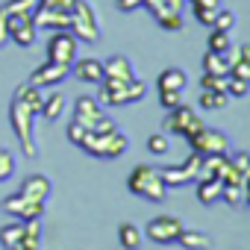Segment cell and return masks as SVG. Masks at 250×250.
I'll use <instances>...</instances> for the list:
<instances>
[{
  "label": "cell",
  "mask_w": 250,
  "mask_h": 250,
  "mask_svg": "<svg viewBox=\"0 0 250 250\" xmlns=\"http://www.w3.org/2000/svg\"><path fill=\"white\" fill-rule=\"evenodd\" d=\"M42 103H44L42 88H36L30 83L18 85L15 94H12V103H9V124H12V133L18 136L21 153L27 159L39 156V145H36V136H33V124H36V115L42 112Z\"/></svg>",
  "instance_id": "cell-1"
},
{
  "label": "cell",
  "mask_w": 250,
  "mask_h": 250,
  "mask_svg": "<svg viewBox=\"0 0 250 250\" xmlns=\"http://www.w3.org/2000/svg\"><path fill=\"white\" fill-rule=\"evenodd\" d=\"M145 97H147V85H145L139 77L130 80V83H121V80H100V94H97L100 106L118 109V106L139 103V100H145Z\"/></svg>",
  "instance_id": "cell-2"
},
{
  "label": "cell",
  "mask_w": 250,
  "mask_h": 250,
  "mask_svg": "<svg viewBox=\"0 0 250 250\" xmlns=\"http://www.w3.org/2000/svg\"><path fill=\"white\" fill-rule=\"evenodd\" d=\"M127 188H130V194L145 197L147 203H162L168 194V186L162 183L159 168H153V165H136L127 177Z\"/></svg>",
  "instance_id": "cell-3"
},
{
  "label": "cell",
  "mask_w": 250,
  "mask_h": 250,
  "mask_svg": "<svg viewBox=\"0 0 250 250\" xmlns=\"http://www.w3.org/2000/svg\"><path fill=\"white\" fill-rule=\"evenodd\" d=\"M80 147L88 156H94V159H118V156L127 153L130 142H127V136L118 133V130H112V133H85Z\"/></svg>",
  "instance_id": "cell-4"
},
{
  "label": "cell",
  "mask_w": 250,
  "mask_h": 250,
  "mask_svg": "<svg viewBox=\"0 0 250 250\" xmlns=\"http://www.w3.org/2000/svg\"><path fill=\"white\" fill-rule=\"evenodd\" d=\"M71 36L77 42H85V44H97L100 42V21H97V12L91 3L85 0H77L74 9H71V24H68Z\"/></svg>",
  "instance_id": "cell-5"
},
{
  "label": "cell",
  "mask_w": 250,
  "mask_h": 250,
  "mask_svg": "<svg viewBox=\"0 0 250 250\" xmlns=\"http://www.w3.org/2000/svg\"><path fill=\"white\" fill-rule=\"evenodd\" d=\"M200 127H203V115H200L197 109L186 106V103L168 109V118L162 121V133H168V136H183V139H191Z\"/></svg>",
  "instance_id": "cell-6"
},
{
  "label": "cell",
  "mask_w": 250,
  "mask_h": 250,
  "mask_svg": "<svg viewBox=\"0 0 250 250\" xmlns=\"http://www.w3.org/2000/svg\"><path fill=\"white\" fill-rule=\"evenodd\" d=\"M188 145H191V150L197 153V156H206V153H229V139H227V133H221V130H215V127H203L188 139Z\"/></svg>",
  "instance_id": "cell-7"
},
{
  "label": "cell",
  "mask_w": 250,
  "mask_h": 250,
  "mask_svg": "<svg viewBox=\"0 0 250 250\" xmlns=\"http://www.w3.org/2000/svg\"><path fill=\"white\" fill-rule=\"evenodd\" d=\"M77 50H80V42L71 36V30H56L47 42V62L71 68V62L77 59Z\"/></svg>",
  "instance_id": "cell-8"
},
{
  "label": "cell",
  "mask_w": 250,
  "mask_h": 250,
  "mask_svg": "<svg viewBox=\"0 0 250 250\" xmlns=\"http://www.w3.org/2000/svg\"><path fill=\"white\" fill-rule=\"evenodd\" d=\"M197 162L200 156L191 150L180 165H168V168H159V177L168 188H180V186H188V183H197Z\"/></svg>",
  "instance_id": "cell-9"
},
{
  "label": "cell",
  "mask_w": 250,
  "mask_h": 250,
  "mask_svg": "<svg viewBox=\"0 0 250 250\" xmlns=\"http://www.w3.org/2000/svg\"><path fill=\"white\" fill-rule=\"evenodd\" d=\"M180 232H183V221L174 215H156L145 227V238H150L153 244H177Z\"/></svg>",
  "instance_id": "cell-10"
},
{
  "label": "cell",
  "mask_w": 250,
  "mask_h": 250,
  "mask_svg": "<svg viewBox=\"0 0 250 250\" xmlns=\"http://www.w3.org/2000/svg\"><path fill=\"white\" fill-rule=\"evenodd\" d=\"M3 212L6 215H12L15 221H42V215H44V203L42 200H30V197H24V194H9L6 200H3Z\"/></svg>",
  "instance_id": "cell-11"
},
{
  "label": "cell",
  "mask_w": 250,
  "mask_h": 250,
  "mask_svg": "<svg viewBox=\"0 0 250 250\" xmlns=\"http://www.w3.org/2000/svg\"><path fill=\"white\" fill-rule=\"evenodd\" d=\"M33 24H36L39 30H50V33H56V30H68V24H71V12H62V9H50V6H39V3H36Z\"/></svg>",
  "instance_id": "cell-12"
},
{
  "label": "cell",
  "mask_w": 250,
  "mask_h": 250,
  "mask_svg": "<svg viewBox=\"0 0 250 250\" xmlns=\"http://www.w3.org/2000/svg\"><path fill=\"white\" fill-rule=\"evenodd\" d=\"M71 74L68 65H56V62H42L33 74H30V85L36 88H47V85H59L65 77Z\"/></svg>",
  "instance_id": "cell-13"
},
{
  "label": "cell",
  "mask_w": 250,
  "mask_h": 250,
  "mask_svg": "<svg viewBox=\"0 0 250 250\" xmlns=\"http://www.w3.org/2000/svg\"><path fill=\"white\" fill-rule=\"evenodd\" d=\"M100 115H103V106H100V100H97V97L80 94V97L74 100V118H71V121L83 124L85 130H91V127H94V121H97Z\"/></svg>",
  "instance_id": "cell-14"
},
{
  "label": "cell",
  "mask_w": 250,
  "mask_h": 250,
  "mask_svg": "<svg viewBox=\"0 0 250 250\" xmlns=\"http://www.w3.org/2000/svg\"><path fill=\"white\" fill-rule=\"evenodd\" d=\"M71 74H74L80 83H85V85H100V80H103V62L94 59V56L74 59V62H71Z\"/></svg>",
  "instance_id": "cell-15"
},
{
  "label": "cell",
  "mask_w": 250,
  "mask_h": 250,
  "mask_svg": "<svg viewBox=\"0 0 250 250\" xmlns=\"http://www.w3.org/2000/svg\"><path fill=\"white\" fill-rule=\"evenodd\" d=\"M103 80L130 83V80H136V68H133V62L124 56V53H115V56L103 59Z\"/></svg>",
  "instance_id": "cell-16"
},
{
  "label": "cell",
  "mask_w": 250,
  "mask_h": 250,
  "mask_svg": "<svg viewBox=\"0 0 250 250\" xmlns=\"http://www.w3.org/2000/svg\"><path fill=\"white\" fill-rule=\"evenodd\" d=\"M50 191H53V183L44 174H30L27 180H21V188H18V194H24L30 200H42V203H47Z\"/></svg>",
  "instance_id": "cell-17"
},
{
  "label": "cell",
  "mask_w": 250,
  "mask_h": 250,
  "mask_svg": "<svg viewBox=\"0 0 250 250\" xmlns=\"http://www.w3.org/2000/svg\"><path fill=\"white\" fill-rule=\"evenodd\" d=\"M36 36H39V27L30 21H18V24H9V42H15L18 47H33L36 44Z\"/></svg>",
  "instance_id": "cell-18"
},
{
  "label": "cell",
  "mask_w": 250,
  "mask_h": 250,
  "mask_svg": "<svg viewBox=\"0 0 250 250\" xmlns=\"http://www.w3.org/2000/svg\"><path fill=\"white\" fill-rule=\"evenodd\" d=\"M188 77L183 68H165L156 80V91H186Z\"/></svg>",
  "instance_id": "cell-19"
},
{
  "label": "cell",
  "mask_w": 250,
  "mask_h": 250,
  "mask_svg": "<svg viewBox=\"0 0 250 250\" xmlns=\"http://www.w3.org/2000/svg\"><path fill=\"white\" fill-rule=\"evenodd\" d=\"M6 12V21L9 24H18V21H30L33 12H36V0H6L3 6H0Z\"/></svg>",
  "instance_id": "cell-20"
},
{
  "label": "cell",
  "mask_w": 250,
  "mask_h": 250,
  "mask_svg": "<svg viewBox=\"0 0 250 250\" xmlns=\"http://www.w3.org/2000/svg\"><path fill=\"white\" fill-rule=\"evenodd\" d=\"M177 244H180L183 250H212L215 241H212V235H206V232H200V229H186V227H183Z\"/></svg>",
  "instance_id": "cell-21"
},
{
  "label": "cell",
  "mask_w": 250,
  "mask_h": 250,
  "mask_svg": "<svg viewBox=\"0 0 250 250\" xmlns=\"http://www.w3.org/2000/svg\"><path fill=\"white\" fill-rule=\"evenodd\" d=\"M194 188H197V200H200L203 206L221 203V188H224V183H221L218 177H212V180H197Z\"/></svg>",
  "instance_id": "cell-22"
},
{
  "label": "cell",
  "mask_w": 250,
  "mask_h": 250,
  "mask_svg": "<svg viewBox=\"0 0 250 250\" xmlns=\"http://www.w3.org/2000/svg\"><path fill=\"white\" fill-rule=\"evenodd\" d=\"M229 65H232V56H224V53H212V50H206V53H203V74L229 77Z\"/></svg>",
  "instance_id": "cell-23"
},
{
  "label": "cell",
  "mask_w": 250,
  "mask_h": 250,
  "mask_svg": "<svg viewBox=\"0 0 250 250\" xmlns=\"http://www.w3.org/2000/svg\"><path fill=\"white\" fill-rule=\"evenodd\" d=\"M142 241H145V232L136 224H121L118 227V244L124 250H142Z\"/></svg>",
  "instance_id": "cell-24"
},
{
  "label": "cell",
  "mask_w": 250,
  "mask_h": 250,
  "mask_svg": "<svg viewBox=\"0 0 250 250\" xmlns=\"http://www.w3.org/2000/svg\"><path fill=\"white\" fill-rule=\"evenodd\" d=\"M21 238H24V221H12V224H6V227H0V244H3L6 250L18 247Z\"/></svg>",
  "instance_id": "cell-25"
},
{
  "label": "cell",
  "mask_w": 250,
  "mask_h": 250,
  "mask_svg": "<svg viewBox=\"0 0 250 250\" xmlns=\"http://www.w3.org/2000/svg\"><path fill=\"white\" fill-rule=\"evenodd\" d=\"M206 50H212V53H224V56H232V50H235L232 36H229V33H221V30H212V33H209V47H206Z\"/></svg>",
  "instance_id": "cell-26"
},
{
  "label": "cell",
  "mask_w": 250,
  "mask_h": 250,
  "mask_svg": "<svg viewBox=\"0 0 250 250\" xmlns=\"http://www.w3.org/2000/svg\"><path fill=\"white\" fill-rule=\"evenodd\" d=\"M227 100H229V94L200 88V100H197V106H200V109H206V112H218V109H227Z\"/></svg>",
  "instance_id": "cell-27"
},
{
  "label": "cell",
  "mask_w": 250,
  "mask_h": 250,
  "mask_svg": "<svg viewBox=\"0 0 250 250\" xmlns=\"http://www.w3.org/2000/svg\"><path fill=\"white\" fill-rule=\"evenodd\" d=\"M62 109H65V94L62 91H53L50 97H44L39 115H44L47 121H56V118H62Z\"/></svg>",
  "instance_id": "cell-28"
},
{
  "label": "cell",
  "mask_w": 250,
  "mask_h": 250,
  "mask_svg": "<svg viewBox=\"0 0 250 250\" xmlns=\"http://www.w3.org/2000/svg\"><path fill=\"white\" fill-rule=\"evenodd\" d=\"M21 247H27V250H39V247H42V224H39V221H24Z\"/></svg>",
  "instance_id": "cell-29"
},
{
  "label": "cell",
  "mask_w": 250,
  "mask_h": 250,
  "mask_svg": "<svg viewBox=\"0 0 250 250\" xmlns=\"http://www.w3.org/2000/svg\"><path fill=\"white\" fill-rule=\"evenodd\" d=\"M221 200L229 203V206H244L247 203V186H224Z\"/></svg>",
  "instance_id": "cell-30"
},
{
  "label": "cell",
  "mask_w": 250,
  "mask_h": 250,
  "mask_svg": "<svg viewBox=\"0 0 250 250\" xmlns=\"http://www.w3.org/2000/svg\"><path fill=\"white\" fill-rule=\"evenodd\" d=\"M147 150H150L153 156H165V153L171 150L168 133H150V136H147Z\"/></svg>",
  "instance_id": "cell-31"
},
{
  "label": "cell",
  "mask_w": 250,
  "mask_h": 250,
  "mask_svg": "<svg viewBox=\"0 0 250 250\" xmlns=\"http://www.w3.org/2000/svg\"><path fill=\"white\" fill-rule=\"evenodd\" d=\"M232 27H235V12H229V9H218V15H215V21H212V27H209V30L232 33Z\"/></svg>",
  "instance_id": "cell-32"
},
{
  "label": "cell",
  "mask_w": 250,
  "mask_h": 250,
  "mask_svg": "<svg viewBox=\"0 0 250 250\" xmlns=\"http://www.w3.org/2000/svg\"><path fill=\"white\" fill-rule=\"evenodd\" d=\"M227 80H229V77L203 74V77H200V85H203V88H209V91H221V94H227Z\"/></svg>",
  "instance_id": "cell-33"
},
{
  "label": "cell",
  "mask_w": 250,
  "mask_h": 250,
  "mask_svg": "<svg viewBox=\"0 0 250 250\" xmlns=\"http://www.w3.org/2000/svg\"><path fill=\"white\" fill-rule=\"evenodd\" d=\"M15 174V156L9 150H0V183H6Z\"/></svg>",
  "instance_id": "cell-34"
},
{
  "label": "cell",
  "mask_w": 250,
  "mask_h": 250,
  "mask_svg": "<svg viewBox=\"0 0 250 250\" xmlns=\"http://www.w3.org/2000/svg\"><path fill=\"white\" fill-rule=\"evenodd\" d=\"M247 91H250V80H238V77H229V80H227V94H232V97H247Z\"/></svg>",
  "instance_id": "cell-35"
},
{
  "label": "cell",
  "mask_w": 250,
  "mask_h": 250,
  "mask_svg": "<svg viewBox=\"0 0 250 250\" xmlns=\"http://www.w3.org/2000/svg\"><path fill=\"white\" fill-rule=\"evenodd\" d=\"M229 162L235 165V171H238L244 180L250 177V156H247L244 150H238V153H229Z\"/></svg>",
  "instance_id": "cell-36"
},
{
  "label": "cell",
  "mask_w": 250,
  "mask_h": 250,
  "mask_svg": "<svg viewBox=\"0 0 250 250\" xmlns=\"http://www.w3.org/2000/svg\"><path fill=\"white\" fill-rule=\"evenodd\" d=\"M156 24H159L162 30H168V33H180V30H183V15H180V12H171V15L159 18Z\"/></svg>",
  "instance_id": "cell-37"
},
{
  "label": "cell",
  "mask_w": 250,
  "mask_h": 250,
  "mask_svg": "<svg viewBox=\"0 0 250 250\" xmlns=\"http://www.w3.org/2000/svg\"><path fill=\"white\" fill-rule=\"evenodd\" d=\"M159 103L162 109H174L183 103V91H159Z\"/></svg>",
  "instance_id": "cell-38"
},
{
  "label": "cell",
  "mask_w": 250,
  "mask_h": 250,
  "mask_svg": "<svg viewBox=\"0 0 250 250\" xmlns=\"http://www.w3.org/2000/svg\"><path fill=\"white\" fill-rule=\"evenodd\" d=\"M191 9H194V18H197V24H203V27H212V21H215L218 9H200V6H191Z\"/></svg>",
  "instance_id": "cell-39"
},
{
  "label": "cell",
  "mask_w": 250,
  "mask_h": 250,
  "mask_svg": "<svg viewBox=\"0 0 250 250\" xmlns=\"http://www.w3.org/2000/svg\"><path fill=\"white\" fill-rule=\"evenodd\" d=\"M85 133H88V130L83 127V124H77V121H71V124H68V139H71L77 147H80V142L85 139Z\"/></svg>",
  "instance_id": "cell-40"
},
{
  "label": "cell",
  "mask_w": 250,
  "mask_h": 250,
  "mask_svg": "<svg viewBox=\"0 0 250 250\" xmlns=\"http://www.w3.org/2000/svg\"><path fill=\"white\" fill-rule=\"evenodd\" d=\"M39 6H50V9H62V12H71L77 0H36Z\"/></svg>",
  "instance_id": "cell-41"
},
{
  "label": "cell",
  "mask_w": 250,
  "mask_h": 250,
  "mask_svg": "<svg viewBox=\"0 0 250 250\" xmlns=\"http://www.w3.org/2000/svg\"><path fill=\"white\" fill-rule=\"evenodd\" d=\"M9 42V21H6V12L0 9V47Z\"/></svg>",
  "instance_id": "cell-42"
},
{
  "label": "cell",
  "mask_w": 250,
  "mask_h": 250,
  "mask_svg": "<svg viewBox=\"0 0 250 250\" xmlns=\"http://www.w3.org/2000/svg\"><path fill=\"white\" fill-rule=\"evenodd\" d=\"M142 6V0H118V9L121 12H133V9H139Z\"/></svg>",
  "instance_id": "cell-43"
},
{
  "label": "cell",
  "mask_w": 250,
  "mask_h": 250,
  "mask_svg": "<svg viewBox=\"0 0 250 250\" xmlns=\"http://www.w3.org/2000/svg\"><path fill=\"white\" fill-rule=\"evenodd\" d=\"M191 6H200V9H221V0H191Z\"/></svg>",
  "instance_id": "cell-44"
},
{
  "label": "cell",
  "mask_w": 250,
  "mask_h": 250,
  "mask_svg": "<svg viewBox=\"0 0 250 250\" xmlns=\"http://www.w3.org/2000/svg\"><path fill=\"white\" fill-rule=\"evenodd\" d=\"M183 3H186V0H165V6H168L171 12H180V9H183Z\"/></svg>",
  "instance_id": "cell-45"
},
{
  "label": "cell",
  "mask_w": 250,
  "mask_h": 250,
  "mask_svg": "<svg viewBox=\"0 0 250 250\" xmlns=\"http://www.w3.org/2000/svg\"><path fill=\"white\" fill-rule=\"evenodd\" d=\"M12 250H27V247H21V244H18V247H12Z\"/></svg>",
  "instance_id": "cell-46"
}]
</instances>
